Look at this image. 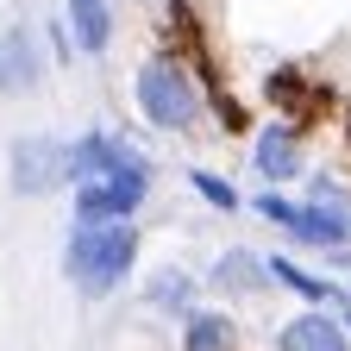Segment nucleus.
Wrapping results in <instances>:
<instances>
[{
	"instance_id": "f257e3e1",
	"label": "nucleus",
	"mask_w": 351,
	"mask_h": 351,
	"mask_svg": "<svg viewBox=\"0 0 351 351\" xmlns=\"http://www.w3.org/2000/svg\"><path fill=\"white\" fill-rule=\"evenodd\" d=\"M138 257H145L138 219H119V226H75V219H69L63 251H57V270H63V282L82 301H113L132 282Z\"/></svg>"
},
{
	"instance_id": "f03ea898",
	"label": "nucleus",
	"mask_w": 351,
	"mask_h": 351,
	"mask_svg": "<svg viewBox=\"0 0 351 351\" xmlns=\"http://www.w3.org/2000/svg\"><path fill=\"white\" fill-rule=\"evenodd\" d=\"M132 107H138V119L151 132H163V138H195L207 125V88H201V75L182 57L151 51L132 69Z\"/></svg>"
},
{
	"instance_id": "7ed1b4c3",
	"label": "nucleus",
	"mask_w": 351,
	"mask_h": 351,
	"mask_svg": "<svg viewBox=\"0 0 351 351\" xmlns=\"http://www.w3.org/2000/svg\"><path fill=\"white\" fill-rule=\"evenodd\" d=\"M157 189V163L125 169V176H101V182H75L69 189V219L75 226H119V219H138L151 207Z\"/></svg>"
},
{
	"instance_id": "20e7f679",
	"label": "nucleus",
	"mask_w": 351,
	"mask_h": 351,
	"mask_svg": "<svg viewBox=\"0 0 351 351\" xmlns=\"http://www.w3.org/2000/svg\"><path fill=\"white\" fill-rule=\"evenodd\" d=\"M151 157L125 138V132L113 125H88L75 132V138H63V176H69V189L75 182H101V176H125V169H145Z\"/></svg>"
},
{
	"instance_id": "39448f33",
	"label": "nucleus",
	"mask_w": 351,
	"mask_h": 351,
	"mask_svg": "<svg viewBox=\"0 0 351 351\" xmlns=\"http://www.w3.org/2000/svg\"><path fill=\"white\" fill-rule=\"evenodd\" d=\"M307 138L314 132H301L295 119H270L263 113L257 132H251V176L263 189H289L307 176Z\"/></svg>"
},
{
	"instance_id": "423d86ee",
	"label": "nucleus",
	"mask_w": 351,
	"mask_h": 351,
	"mask_svg": "<svg viewBox=\"0 0 351 351\" xmlns=\"http://www.w3.org/2000/svg\"><path fill=\"white\" fill-rule=\"evenodd\" d=\"M7 189L13 195H63L69 176H63V138L57 132H19V138L7 145Z\"/></svg>"
},
{
	"instance_id": "0eeeda50",
	"label": "nucleus",
	"mask_w": 351,
	"mask_h": 351,
	"mask_svg": "<svg viewBox=\"0 0 351 351\" xmlns=\"http://www.w3.org/2000/svg\"><path fill=\"white\" fill-rule=\"evenodd\" d=\"M201 289L219 301V307H251V301H263L276 282H270V263H263V251H251V245H226L207 270H201Z\"/></svg>"
},
{
	"instance_id": "6e6552de",
	"label": "nucleus",
	"mask_w": 351,
	"mask_h": 351,
	"mask_svg": "<svg viewBox=\"0 0 351 351\" xmlns=\"http://www.w3.org/2000/svg\"><path fill=\"white\" fill-rule=\"evenodd\" d=\"M44 69H51V57H44V38L38 25H0V101H19V95H38Z\"/></svg>"
},
{
	"instance_id": "1a4fd4ad",
	"label": "nucleus",
	"mask_w": 351,
	"mask_h": 351,
	"mask_svg": "<svg viewBox=\"0 0 351 351\" xmlns=\"http://www.w3.org/2000/svg\"><path fill=\"white\" fill-rule=\"evenodd\" d=\"M138 301H145V314H157V320H189L195 307L207 301V289H201V270H182V263H157V270L145 276V289H138Z\"/></svg>"
},
{
	"instance_id": "9d476101",
	"label": "nucleus",
	"mask_w": 351,
	"mask_h": 351,
	"mask_svg": "<svg viewBox=\"0 0 351 351\" xmlns=\"http://www.w3.org/2000/svg\"><path fill=\"white\" fill-rule=\"evenodd\" d=\"M270 351H351V332L339 326L332 307H295L289 320H276Z\"/></svg>"
},
{
	"instance_id": "9b49d317",
	"label": "nucleus",
	"mask_w": 351,
	"mask_h": 351,
	"mask_svg": "<svg viewBox=\"0 0 351 351\" xmlns=\"http://www.w3.org/2000/svg\"><path fill=\"white\" fill-rule=\"evenodd\" d=\"M176 351H245V326L232 307L201 301L189 320H176Z\"/></svg>"
},
{
	"instance_id": "f8f14e48",
	"label": "nucleus",
	"mask_w": 351,
	"mask_h": 351,
	"mask_svg": "<svg viewBox=\"0 0 351 351\" xmlns=\"http://www.w3.org/2000/svg\"><path fill=\"white\" fill-rule=\"evenodd\" d=\"M263 263H270V282H276L282 295H295L301 307H339V295H345V282H339V276H326V270H307V263H301L295 251H270Z\"/></svg>"
},
{
	"instance_id": "ddd939ff",
	"label": "nucleus",
	"mask_w": 351,
	"mask_h": 351,
	"mask_svg": "<svg viewBox=\"0 0 351 351\" xmlns=\"http://www.w3.org/2000/svg\"><path fill=\"white\" fill-rule=\"evenodd\" d=\"M63 25L75 38V57H107L119 38V7L113 0H63Z\"/></svg>"
},
{
	"instance_id": "4468645a",
	"label": "nucleus",
	"mask_w": 351,
	"mask_h": 351,
	"mask_svg": "<svg viewBox=\"0 0 351 351\" xmlns=\"http://www.w3.org/2000/svg\"><path fill=\"white\" fill-rule=\"evenodd\" d=\"M207 119L226 132V138H251V132H257V113L245 107V95H239L232 82H213L207 88Z\"/></svg>"
},
{
	"instance_id": "2eb2a0df",
	"label": "nucleus",
	"mask_w": 351,
	"mask_h": 351,
	"mask_svg": "<svg viewBox=\"0 0 351 351\" xmlns=\"http://www.w3.org/2000/svg\"><path fill=\"white\" fill-rule=\"evenodd\" d=\"M189 189H195V201H201V207L226 213V219L245 207V195H239V182H232L226 169H207V163H195V169H189Z\"/></svg>"
},
{
	"instance_id": "dca6fc26",
	"label": "nucleus",
	"mask_w": 351,
	"mask_h": 351,
	"mask_svg": "<svg viewBox=\"0 0 351 351\" xmlns=\"http://www.w3.org/2000/svg\"><path fill=\"white\" fill-rule=\"evenodd\" d=\"M245 207L263 219V226H276L282 239L295 232V219H301V195H289V189H257V195H245Z\"/></svg>"
},
{
	"instance_id": "f3484780",
	"label": "nucleus",
	"mask_w": 351,
	"mask_h": 351,
	"mask_svg": "<svg viewBox=\"0 0 351 351\" xmlns=\"http://www.w3.org/2000/svg\"><path fill=\"white\" fill-rule=\"evenodd\" d=\"M38 38H44V57H51L57 69H69V63H75V38H69V25H63V13H57L51 25H44Z\"/></svg>"
},
{
	"instance_id": "a211bd4d",
	"label": "nucleus",
	"mask_w": 351,
	"mask_h": 351,
	"mask_svg": "<svg viewBox=\"0 0 351 351\" xmlns=\"http://www.w3.org/2000/svg\"><path fill=\"white\" fill-rule=\"evenodd\" d=\"M320 263H326V276H351V245H332V251H320Z\"/></svg>"
},
{
	"instance_id": "6ab92c4d",
	"label": "nucleus",
	"mask_w": 351,
	"mask_h": 351,
	"mask_svg": "<svg viewBox=\"0 0 351 351\" xmlns=\"http://www.w3.org/2000/svg\"><path fill=\"white\" fill-rule=\"evenodd\" d=\"M339 138H345V151H351V95H345V107H339Z\"/></svg>"
},
{
	"instance_id": "aec40b11",
	"label": "nucleus",
	"mask_w": 351,
	"mask_h": 351,
	"mask_svg": "<svg viewBox=\"0 0 351 351\" xmlns=\"http://www.w3.org/2000/svg\"><path fill=\"white\" fill-rule=\"evenodd\" d=\"M332 314H339V326H345V332H351V289H345V295H339V307H332Z\"/></svg>"
},
{
	"instance_id": "412c9836",
	"label": "nucleus",
	"mask_w": 351,
	"mask_h": 351,
	"mask_svg": "<svg viewBox=\"0 0 351 351\" xmlns=\"http://www.w3.org/2000/svg\"><path fill=\"white\" fill-rule=\"evenodd\" d=\"M345 289H351V276H345Z\"/></svg>"
}]
</instances>
